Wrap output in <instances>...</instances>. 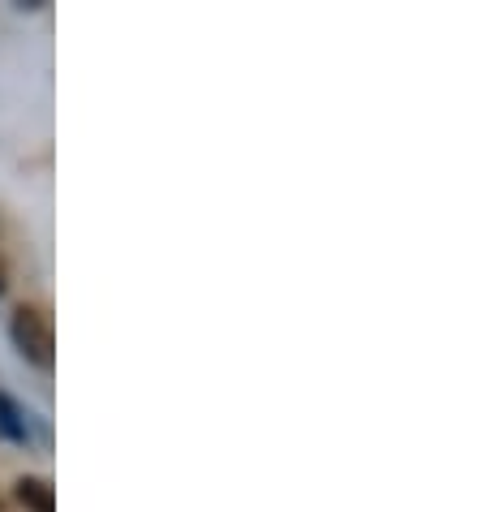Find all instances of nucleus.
<instances>
[{
  "label": "nucleus",
  "mask_w": 482,
  "mask_h": 512,
  "mask_svg": "<svg viewBox=\"0 0 482 512\" xmlns=\"http://www.w3.org/2000/svg\"><path fill=\"white\" fill-rule=\"evenodd\" d=\"M13 345L22 349L26 362H35L39 371H48L56 358V332H52V315L44 306H18L13 310Z\"/></svg>",
  "instance_id": "1"
},
{
  "label": "nucleus",
  "mask_w": 482,
  "mask_h": 512,
  "mask_svg": "<svg viewBox=\"0 0 482 512\" xmlns=\"http://www.w3.org/2000/svg\"><path fill=\"white\" fill-rule=\"evenodd\" d=\"M18 500L31 512H56V495L44 478H18Z\"/></svg>",
  "instance_id": "2"
},
{
  "label": "nucleus",
  "mask_w": 482,
  "mask_h": 512,
  "mask_svg": "<svg viewBox=\"0 0 482 512\" xmlns=\"http://www.w3.org/2000/svg\"><path fill=\"white\" fill-rule=\"evenodd\" d=\"M0 435H9V439H26V422H22L18 405H13L9 396H0Z\"/></svg>",
  "instance_id": "3"
},
{
  "label": "nucleus",
  "mask_w": 482,
  "mask_h": 512,
  "mask_svg": "<svg viewBox=\"0 0 482 512\" xmlns=\"http://www.w3.org/2000/svg\"><path fill=\"white\" fill-rule=\"evenodd\" d=\"M5 284H9V267H5V259H0V293H5Z\"/></svg>",
  "instance_id": "4"
}]
</instances>
